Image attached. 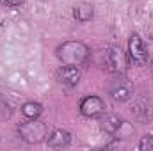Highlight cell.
I'll return each mask as SVG.
<instances>
[{
    "instance_id": "obj_3",
    "label": "cell",
    "mask_w": 153,
    "mask_h": 151,
    "mask_svg": "<svg viewBox=\"0 0 153 151\" xmlns=\"http://www.w3.org/2000/svg\"><path fill=\"white\" fill-rule=\"evenodd\" d=\"M103 66L114 75H123L128 66V55L119 46H109L103 50Z\"/></svg>"
},
{
    "instance_id": "obj_12",
    "label": "cell",
    "mask_w": 153,
    "mask_h": 151,
    "mask_svg": "<svg viewBox=\"0 0 153 151\" xmlns=\"http://www.w3.org/2000/svg\"><path fill=\"white\" fill-rule=\"evenodd\" d=\"M20 110H22V114L27 119H38L39 115L43 114V105L38 103V101H25Z\"/></svg>"
},
{
    "instance_id": "obj_15",
    "label": "cell",
    "mask_w": 153,
    "mask_h": 151,
    "mask_svg": "<svg viewBox=\"0 0 153 151\" xmlns=\"http://www.w3.org/2000/svg\"><path fill=\"white\" fill-rule=\"evenodd\" d=\"M150 71H152V78H153V62H152V66H150Z\"/></svg>"
},
{
    "instance_id": "obj_14",
    "label": "cell",
    "mask_w": 153,
    "mask_h": 151,
    "mask_svg": "<svg viewBox=\"0 0 153 151\" xmlns=\"http://www.w3.org/2000/svg\"><path fill=\"white\" fill-rule=\"evenodd\" d=\"M25 0H0V4L2 5H5V7H18V5H22Z\"/></svg>"
},
{
    "instance_id": "obj_13",
    "label": "cell",
    "mask_w": 153,
    "mask_h": 151,
    "mask_svg": "<svg viewBox=\"0 0 153 151\" xmlns=\"http://www.w3.org/2000/svg\"><path fill=\"white\" fill-rule=\"evenodd\" d=\"M137 148L141 151H153V135H144V137H141Z\"/></svg>"
},
{
    "instance_id": "obj_10",
    "label": "cell",
    "mask_w": 153,
    "mask_h": 151,
    "mask_svg": "<svg viewBox=\"0 0 153 151\" xmlns=\"http://www.w3.org/2000/svg\"><path fill=\"white\" fill-rule=\"evenodd\" d=\"M46 144L48 148H53V150H59V148H66L70 142H71V133L68 130H62V128H55L52 130L48 135H46Z\"/></svg>"
},
{
    "instance_id": "obj_5",
    "label": "cell",
    "mask_w": 153,
    "mask_h": 151,
    "mask_svg": "<svg viewBox=\"0 0 153 151\" xmlns=\"http://www.w3.org/2000/svg\"><path fill=\"white\" fill-rule=\"evenodd\" d=\"M134 93H135V91H134L132 82L126 80V78H123L121 75H117V78H114V80L111 82V85H109V94H111V98H112L114 101H119V103L132 100V98H134Z\"/></svg>"
},
{
    "instance_id": "obj_7",
    "label": "cell",
    "mask_w": 153,
    "mask_h": 151,
    "mask_svg": "<svg viewBox=\"0 0 153 151\" xmlns=\"http://www.w3.org/2000/svg\"><path fill=\"white\" fill-rule=\"evenodd\" d=\"M80 70L78 66H71V64H62L55 70V80L64 85V87H75L76 84L80 82Z\"/></svg>"
},
{
    "instance_id": "obj_8",
    "label": "cell",
    "mask_w": 153,
    "mask_h": 151,
    "mask_svg": "<svg viewBox=\"0 0 153 151\" xmlns=\"http://www.w3.org/2000/svg\"><path fill=\"white\" fill-rule=\"evenodd\" d=\"M123 126H125V121L117 114H102L100 117V128L107 135H119Z\"/></svg>"
},
{
    "instance_id": "obj_1",
    "label": "cell",
    "mask_w": 153,
    "mask_h": 151,
    "mask_svg": "<svg viewBox=\"0 0 153 151\" xmlns=\"http://www.w3.org/2000/svg\"><path fill=\"white\" fill-rule=\"evenodd\" d=\"M55 55L62 64H71V66H82L87 62L91 50L85 43L82 41H64L55 48Z\"/></svg>"
},
{
    "instance_id": "obj_9",
    "label": "cell",
    "mask_w": 153,
    "mask_h": 151,
    "mask_svg": "<svg viewBox=\"0 0 153 151\" xmlns=\"http://www.w3.org/2000/svg\"><path fill=\"white\" fill-rule=\"evenodd\" d=\"M132 112L141 123H150L153 119V101L148 98H137Z\"/></svg>"
},
{
    "instance_id": "obj_11",
    "label": "cell",
    "mask_w": 153,
    "mask_h": 151,
    "mask_svg": "<svg viewBox=\"0 0 153 151\" xmlns=\"http://www.w3.org/2000/svg\"><path fill=\"white\" fill-rule=\"evenodd\" d=\"M73 18H75L78 23H87L94 18V9L91 4H85V2H80L73 7Z\"/></svg>"
},
{
    "instance_id": "obj_4",
    "label": "cell",
    "mask_w": 153,
    "mask_h": 151,
    "mask_svg": "<svg viewBox=\"0 0 153 151\" xmlns=\"http://www.w3.org/2000/svg\"><path fill=\"white\" fill-rule=\"evenodd\" d=\"M150 59L148 48L139 34H132L128 39V61L135 66H144Z\"/></svg>"
},
{
    "instance_id": "obj_2",
    "label": "cell",
    "mask_w": 153,
    "mask_h": 151,
    "mask_svg": "<svg viewBox=\"0 0 153 151\" xmlns=\"http://www.w3.org/2000/svg\"><path fill=\"white\" fill-rule=\"evenodd\" d=\"M48 135V126L38 119H29L27 123H22L18 126V137L27 144H38L45 141Z\"/></svg>"
},
{
    "instance_id": "obj_6",
    "label": "cell",
    "mask_w": 153,
    "mask_h": 151,
    "mask_svg": "<svg viewBox=\"0 0 153 151\" xmlns=\"http://www.w3.org/2000/svg\"><path fill=\"white\" fill-rule=\"evenodd\" d=\"M78 109H80V114L84 117H100L105 112V103L100 96L91 94V96H85V98L80 100Z\"/></svg>"
}]
</instances>
